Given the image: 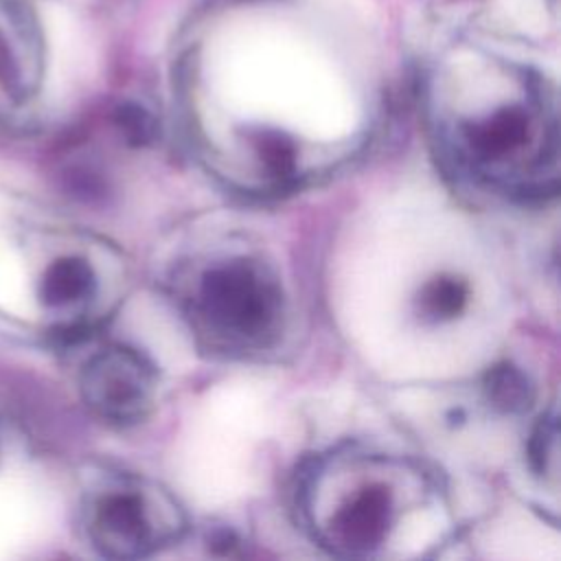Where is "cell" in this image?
I'll return each instance as SVG.
<instances>
[{"mask_svg": "<svg viewBox=\"0 0 561 561\" xmlns=\"http://www.w3.org/2000/svg\"><path fill=\"white\" fill-rule=\"evenodd\" d=\"M197 307L219 335L261 344L278 329L283 296L259 265L239 259L215 265L202 276Z\"/></svg>", "mask_w": 561, "mask_h": 561, "instance_id": "obj_1", "label": "cell"}, {"mask_svg": "<svg viewBox=\"0 0 561 561\" xmlns=\"http://www.w3.org/2000/svg\"><path fill=\"white\" fill-rule=\"evenodd\" d=\"M81 394L103 421L129 425L147 416L153 401V368L136 351L110 346L81 373Z\"/></svg>", "mask_w": 561, "mask_h": 561, "instance_id": "obj_2", "label": "cell"}, {"mask_svg": "<svg viewBox=\"0 0 561 561\" xmlns=\"http://www.w3.org/2000/svg\"><path fill=\"white\" fill-rule=\"evenodd\" d=\"M42 77V35L31 11L0 0V110H15L33 96Z\"/></svg>", "mask_w": 561, "mask_h": 561, "instance_id": "obj_3", "label": "cell"}, {"mask_svg": "<svg viewBox=\"0 0 561 561\" xmlns=\"http://www.w3.org/2000/svg\"><path fill=\"white\" fill-rule=\"evenodd\" d=\"M88 528L99 552L112 559L142 557L153 543V528L145 502L134 491L101 495L92 506Z\"/></svg>", "mask_w": 561, "mask_h": 561, "instance_id": "obj_4", "label": "cell"}, {"mask_svg": "<svg viewBox=\"0 0 561 561\" xmlns=\"http://www.w3.org/2000/svg\"><path fill=\"white\" fill-rule=\"evenodd\" d=\"M533 129L535 114L530 105L508 103L465 123L462 140L478 164L497 167L528 147Z\"/></svg>", "mask_w": 561, "mask_h": 561, "instance_id": "obj_5", "label": "cell"}, {"mask_svg": "<svg viewBox=\"0 0 561 561\" xmlns=\"http://www.w3.org/2000/svg\"><path fill=\"white\" fill-rule=\"evenodd\" d=\"M392 515L390 491L383 486H364L333 515V541L355 554L370 552L388 537Z\"/></svg>", "mask_w": 561, "mask_h": 561, "instance_id": "obj_6", "label": "cell"}, {"mask_svg": "<svg viewBox=\"0 0 561 561\" xmlns=\"http://www.w3.org/2000/svg\"><path fill=\"white\" fill-rule=\"evenodd\" d=\"M96 294V276L88 261L61 256L46 265L39 278V300L53 316L81 313Z\"/></svg>", "mask_w": 561, "mask_h": 561, "instance_id": "obj_7", "label": "cell"}, {"mask_svg": "<svg viewBox=\"0 0 561 561\" xmlns=\"http://www.w3.org/2000/svg\"><path fill=\"white\" fill-rule=\"evenodd\" d=\"M469 300V285L454 274L430 278L416 294L414 307L423 322H449L458 318Z\"/></svg>", "mask_w": 561, "mask_h": 561, "instance_id": "obj_8", "label": "cell"}, {"mask_svg": "<svg viewBox=\"0 0 561 561\" xmlns=\"http://www.w3.org/2000/svg\"><path fill=\"white\" fill-rule=\"evenodd\" d=\"M484 397L500 412L522 414L533 405L535 390L526 373L508 362H500L484 375Z\"/></svg>", "mask_w": 561, "mask_h": 561, "instance_id": "obj_9", "label": "cell"}, {"mask_svg": "<svg viewBox=\"0 0 561 561\" xmlns=\"http://www.w3.org/2000/svg\"><path fill=\"white\" fill-rule=\"evenodd\" d=\"M252 145L256 151V158L265 167V171L272 178L285 180L291 178L296 171V147L294 142L276 131V129H259L252 136Z\"/></svg>", "mask_w": 561, "mask_h": 561, "instance_id": "obj_10", "label": "cell"}, {"mask_svg": "<svg viewBox=\"0 0 561 561\" xmlns=\"http://www.w3.org/2000/svg\"><path fill=\"white\" fill-rule=\"evenodd\" d=\"M114 125L121 131L123 140L131 147L149 145L158 131L156 118L138 103L118 105V110L114 112Z\"/></svg>", "mask_w": 561, "mask_h": 561, "instance_id": "obj_11", "label": "cell"}, {"mask_svg": "<svg viewBox=\"0 0 561 561\" xmlns=\"http://www.w3.org/2000/svg\"><path fill=\"white\" fill-rule=\"evenodd\" d=\"M528 462L535 473L546 476L557 462V421L554 416L543 419L528 443Z\"/></svg>", "mask_w": 561, "mask_h": 561, "instance_id": "obj_12", "label": "cell"}, {"mask_svg": "<svg viewBox=\"0 0 561 561\" xmlns=\"http://www.w3.org/2000/svg\"><path fill=\"white\" fill-rule=\"evenodd\" d=\"M4 458V432H2V425H0V462Z\"/></svg>", "mask_w": 561, "mask_h": 561, "instance_id": "obj_13", "label": "cell"}]
</instances>
